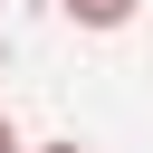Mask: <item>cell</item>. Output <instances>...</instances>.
Instances as JSON below:
<instances>
[{"label":"cell","mask_w":153,"mask_h":153,"mask_svg":"<svg viewBox=\"0 0 153 153\" xmlns=\"http://www.w3.org/2000/svg\"><path fill=\"white\" fill-rule=\"evenodd\" d=\"M57 10H67L76 29H124V19H134V0H57Z\"/></svg>","instance_id":"obj_1"},{"label":"cell","mask_w":153,"mask_h":153,"mask_svg":"<svg viewBox=\"0 0 153 153\" xmlns=\"http://www.w3.org/2000/svg\"><path fill=\"white\" fill-rule=\"evenodd\" d=\"M0 153H19V134H10V115H0Z\"/></svg>","instance_id":"obj_2"},{"label":"cell","mask_w":153,"mask_h":153,"mask_svg":"<svg viewBox=\"0 0 153 153\" xmlns=\"http://www.w3.org/2000/svg\"><path fill=\"white\" fill-rule=\"evenodd\" d=\"M48 153H76V143H48Z\"/></svg>","instance_id":"obj_3"},{"label":"cell","mask_w":153,"mask_h":153,"mask_svg":"<svg viewBox=\"0 0 153 153\" xmlns=\"http://www.w3.org/2000/svg\"><path fill=\"white\" fill-rule=\"evenodd\" d=\"M0 67H10V48H0Z\"/></svg>","instance_id":"obj_4"}]
</instances>
